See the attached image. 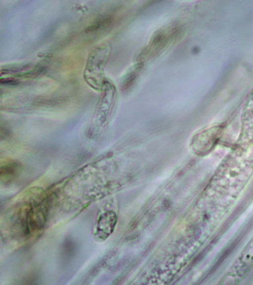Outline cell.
<instances>
[{
	"mask_svg": "<svg viewBox=\"0 0 253 285\" xmlns=\"http://www.w3.org/2000/svg\"><path fill=\"white\" fill-rule=\"evenodd\" d=\"M117 219V215L113 211H104L100 214L93 228L94 239L102 241L108 238L114 230Z\"/></svg>",
	"mask_w": 253,
	"mask_h": 285,
	"instance_id": "cell-3",
	"label": "cell"
},
{
	"mask_svg": "<svg viewBox=\"0 0 253 285\" xmlns=\"http://www.w3.org/2000/svg\"><path fill=\"white\" fill-rule=\"evenodd\" d=\"M179 27L174 24L169 25L157 31L152 37L146 50L145 56H154L164 48L178 35Z\"/></svg>",
	"mask_w": 253,
	"mask_h": 285,
	"instance_id": "cell-2",
	"label": "cell"
},
{
	"mask_svg": "<svg viewBox=\"0 0 253 285\" xmlns=\"http://www.w3.org/2000/svg\"><path fill=\"white\" fill-rule=\"evenodd\" d=\"M46 207L38 201H26L13 210L9 227L14 238L29 239L41 231L45 223Z\"/></svg>",
	"mask_w": 253,
	"mask_h": 285,
	"instance_id": "cell-1",
	"label": "cell"
}]
</instances>
